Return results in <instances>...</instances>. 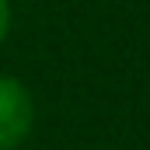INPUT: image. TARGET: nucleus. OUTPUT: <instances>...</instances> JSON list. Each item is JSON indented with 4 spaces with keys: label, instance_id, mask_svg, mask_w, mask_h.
Listing matches in <instances>:
<instances>
[{
    "label": "nucleus",
    "instance_id": "2",
    "mask_svg": "<svg viewBox=\"0 0 150 150\" xmlns=\"http://www.w3.org/2000/svg\"><path fill=\"white\" fill-rule=\"evenodd\" d=\"M7 32H11V4L0 0V42L7 38Z\"/></svg>",
    "mask_w": 150,
    "mask_h": 150
},
{
    "label": "nucleus",
    "instance_id": "1",
    "mask_svg": "<svg viewBox=\"0 0 150 150\" xmlns=\"http://www.w3.org/2000/svg\"><path fill=\"white\" fill-rule=\"evenodd\" d=\"M32 126H35L32 91L14 77H0V150L21 147L28 140Z\"/></svg>",
    "mask_w": 150,
    "mask_h": 150
}]
</instances>
